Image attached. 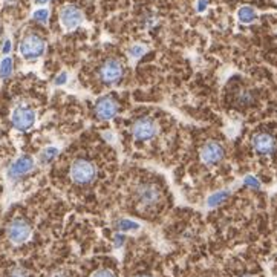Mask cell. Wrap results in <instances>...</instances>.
Listing matches in <instances>:
<instances>
[{"label":"cell","instance_id":"6da1fadb","mask_svg":"<svg viewBox=\"0 0 277 277\" xmlns=\"http://www.w3.org/2000/svg\"><path fill=\"white\" fill-rule=\"evenodd\" d=\"M69 176H71V180L75 184H78V185H88V184H91V183L95 181V178H96V167L89 160L80 158V160H75L71 164Z\"/></svg>","mask_w":277,"mask_h":277},{"label":"cell","instance_id":"7a4b0ae2","mask_svg":"<svg viewBox=\"0 0 277 277\" xmlns=\"http://www.w3.org/2000/svg\"><path fill=\"white\" fill-rule=\"evenodd\" d=\"M46 49V42L40 35L37 34H29L20 42L18 46V52L25 58V60H37L45 54Z\"/></svg>","mask_w":277,"mask_h":277},{"label":"cell","instance_id":"3957f363","mask_svg":"<svg viewBox=\"0 0 277 277\" xmlns=\"http://www.w3.org/2000/svg\"><path fill=\"white\" fill-rule=\"evenodd\" d=\"M135 199L143 208H153L161 201V191L153 184L143 183L135 188Z\"/></svg>","mask_w":277,"mask_h":277},{"label":"cell","instance_id":"277c9868","mask_svg":"<svg viewBox=\"0 0 277 277\" xmlns=\"http://www.w3.org/2000/svg\"><path fill=\"white\" fill-rule=\"evenodd\" d=\"M132 136L138 141H149V140H153V138L158 135L160 132V127H158L156 121L152 120L149 116H144V118H140V120H136L133 124H132Z\"/></svg>","mask_w":277,"mask_h":277},{"label":"cell","instance_id":"5b68a950","mask_svg":"<svg viewBox=\"0 0 277 277\" xmlns=\"http://www.w3.org/2000/svg\"><path fill=\"white\" fill-rule=\"evenodd\" d=\"M58 18H60V25L65 31H74L85 22L83 11L75 5L62 6L60 12H58Z\"/></svg>","mask_w":277,"mask_h":277},{"label":"cell","instance_id":"8992f818","mask_svg":"<svg viewBox=\"0 0 277 277\" xmlns=\"http://www.w3.org/2000/svg\"><path fill=\"white\" fill-rule=\"evenodd\" d=\"M37 121V115L35 112L25 106V104H18L17 107L12 109L11 113V123L17 130H29Z\"/></svg>","mask_w":277,"mask_h":277},{"label":"cell","instance_id":"52a82bcc","mask_svg":"<svg viewBox=\"0 0 277 277\" xmlns=\"http://www.w3.org/2000/svg\"><path fill=\"white\" fill-rule=\"evenodd\" d=\"M124 75V66L116 58H107L100 68V78L106 85H116Z\"/></svg>","mask_w":277,"mask_h":277},{"label":"cell","instance_id":"ba28073f","mask_svg":"<svg viewBox=\"0 0 277 277\" xmlns=\"http://www.w3.org/2000/svg\"><path fill=\"white\" fill-rule=\"evenodd\" d=\"M32 228L31 225L25 221V219H14L6 230L8 239L14 244V245H22L25 244L29 237H31Z\"/></svg>","mask_w":277,"mask_h":277},{"label":"cell","instance_id":"9c48e42d","mask_svg":"<svg viewBox=\"0 0 277 277\" xmlns=\"http://www.w3.org/2000/svg\"><path fill=\"white\" fill-rule=\"evenodd\" d=\"M35 169V163L31 156H20V158H17V160L9 166L8 169V178L11 181H17V180H20L22 176L31 173L32 170Z\"/></svg>","mask_w":277,"mask_h":277},{"label":"cell","instance_id":"30bf717a","mask_svg":"<svg viewBox=\"0 0 277 277\" xmlns=\"http://www.w3.org/2000/svg\"><path fill=\"white\" fill-rule=\"evenodd\" d=\"M224 147L217 143V141H208L201 147L199 156H201V161L207 166H213L217 164L219 161H222L224 158Z\"/></svg>","mask_w":277,"mask_h":277},{"label":"cell","instance_id":"8fae6325","mask_svg":"<svg viewBox=\"0 0 277 277\" xmlns=\"http://www.w3.org/2000/svg\"><path fill=\"white\" fill-rule=\"evenodd\" d=\"M120 106H118L116 100L112 96H103L96 101L95 104V115L103 121H109L118 113Z\"/></svg>","mask_w":277,"mask_h":277},{"label":"cell","instance_id":"7c38bea8","mask_svg":"<svg viewBox=\"0 0 277 277\" xmlns=\"http://www.w3.org/2000/svg\"><path fill=\"white\" fill-rule=\"evenodd\" d=\"M251 144H253V149L261 155H270L276 150L274 136L270 133H265V132L256 133L251 140Z\"/></svg>","mask_w":277,"mask_h":277},{"label":"cell","instance_id":"4fadbf2b","mask_svg":"<svg viewBox=\"0 0 277 277\" xmlns=\"http://www.w3.org/2000/svg\"><path fill=\"white\" fill-rule=\"evenodd\" d=\"M231 194L230 190H219V191H214L213 194H210L207 197V207L208 208H214V207H219L224 201L228 199V196Z\"/></svg>","mask_w":277,"mask_h":277},{"label":"cell","instance_id":"5bb4252c","mask_svg":"<svg viewBox=\"0 0 277 277\" xmlns=\"http://www.w3.org/2000/svg\"><path fill=\"white\" fill-rule=\"evenodd\" d=\"M237 18H239L241 23L248 25V23H253L257 18V12L253 6H242L237 11Z\"/></svg>","mask_w":277,"mask_h":277},{"label":"cell","instance_id":"9a60e30c","mask_svg":"<svg viewBox=\"0 0 277 277\" xmlns=\"http://www.w3.org/2000/svg\"><path fill=\"white\" fill-rule=\"evenodd\" d=\"M115 228L121 233H130V231H138L140 230V224L132 221V219H118L115 222Z\"/></svg>","mask_w":277,"mask_h":277},{"label":"cell","instance_id":"2e32d148","mask_svg":"<svg viewBox=\"0 0 277 277\" xmlns=\"http://www.w3.org/2000/svg\"><path fill=\"white\" fill-rule=\"evenodd\" d=\"M12 71H14V62L9 55H5L2 58V62H0V78H9L12 75Z\"/></svg>","mask_w":277,"mask_h":277},{"label":"cell","instance_id":"e0dca14e","mask_svg":"<svg viewBox=\"0 0 277 277\" xmlns=\"http://www.w3.org/2000/svg\"><path fill=\"white\" fill-rule=\"evenodd\" d=\"M57 155H58V147L55 146L45 147L40 153V164H49Z\"/></svg>","mask_w":277,"mask_h":277},{"label":"cell","instance_id":"ac0fdd59","mask_svg":"<svg viewBox=\"0 0 277 277\" xmlns=\"http://www.w3.org/2000/svg\"><path fill=\"white\" fill-rule=\"evenodd\" d=\"M146 52H147V46L143 43H135L127 49V54L132 60H138V58H141Z\"/></svg>","mask_w":277,"mask_h":277},{"label":"cell","instance_id":"d6986e66","mask_svg":"<svg viewBox=\"0 0 277 277\" xmlns=\"http://www.w3.org/2000/svg\"><path fill=\"white\" fill-rule=\"evenodd\" d=\"M32 20L42 25H46L49 20V9L48 8H38L32 12Z\"/></svg>","mask_w":277,"mask_h":277},{"label":"cell","instance_id":"ffe728a7","mask_svg":"<svg viewBox=\"0 0 277 277\" xmlns=\"http://www.w3.org/2000/svg\"><path fill=\"white\" fill-rule=\"evenodd\" d=\"M244 185H247L248 188H254V190H259V188H261V183H259V180H257L256 176H251V175L245 176Z\"/></svg>","mask_w":277,"mask_h":277},{"label":"cell","instance_id":"44dd1931","mask_svg":"<svg viewBox=\"0 0 277 277\" xmlns=\"http://www.w3.org/2000/svg\"><path fill=\"white\" fill-rule=\"evenodd\" d=\"M91 277H116L115 274H113V271L112 270H107V268H103V270H98V271H95Z\"/></svg>","mask_w":277,"mask_h":277},{"label":"cell","instance_id":"7402d4cb","mask_svg":"<svg viewBox=\"0 0 277 277\" xmlns=\"http://www.w3.org/2000/svg\"><path fill=\"white\" fill-rule=\"evenodd\" d=\"M68 72H60V74H58L57 75V78H55V80H54V85L55 86H63V85H66L68 83Z\"/></svg>","mask_w":277,"mask_h":277},{"label":"cell","instance_id":"603a6c76","mask_svg":"<svg viewBox=\"0 0 277 277\" xmlns=\"http://www.w3.org/2000/svg\"><path fill=\"white\" fill-rule=\"evenodd\" d=\"M9 277H29L28 273L22 268H14L11 273H9Z\"/></svg>","mask_w":277,"mask_h":277},{"label":"cell","instance_id":"cb8c5ba5","mask_svg":"<svg viewBox=\"0 0 277 277\" xmlns=\"http://www.w3.org/2000/svg\"><path fill=\"white\" fill-rule=\"evenodd\" d=\"M124 241H126V237H124V234H115V239H113V245L116 247V248H120V247H123V244H124Z\"/></svg>","mask_w":277,"mask_h":277},{"label":"cell","instance_id":"d4e9b609","mask_svg":"<svg viewBox=\"0 0 277 277\" xmlns=\"http://www.w3.org/2000/svg\"><path fill=\"white\" fill-rule=\"evenodd\" d=\"M208 6V0H197L196 2V11L197 12H204Z\"/></svg>","mask_w":277,"mask_h":277},{"label":"cell","instance_id":"484cf974","mask_svg":"<svg viewBox=\"0 0 277 277\" xmlns=\"http://www.w3.org/2000/svg\"><path fill=\"white\" fill-rule=\"evenodd\" d=\"M11 49H12V43H11V40H9V38H6V40H5V43H3V48H2V52H3V55H9Z\"/></svg>","mask_w":277,"mask_h":277},{"label":"cell","instance_id":"4316f807","mask_svg":"<svg viewBox=\"0 0 277 277\" xmlns=\"http://www.w3.org/2000/svg\"><path fill=\"white\" fill-rule=\"evenodd\" d=\"M48 2H49V0H34V3H35V5H40V6H42V5H46Z\"/></svg>","mask_w":277,"mask_h":277},{"label":"cell","instance_id":"83f0119b","mask_svg":"<svg viewBox=\"0 0 277 277\" xmlns=\"http://www.w3.org/2000/svg\"><path fill=\"white\" fill-rule=\"evenodd\" d=\"M140 277H150V276H140Z\"/></svg>","mask_w":277,"mask_h":277},{"label":"cell","instance_id":"f1b7e54d","mask_svg":"<svg viewBox=\"0 0 277 277\" xmlns=\"http://www.w3.org/2000/svg\"><path fill=\"white\" fill-rule=\"evenodd\" d=\"M244 277H251V276H244Z\"/></svg>","mask_w":277,"mask_h":277}]
</instances>
